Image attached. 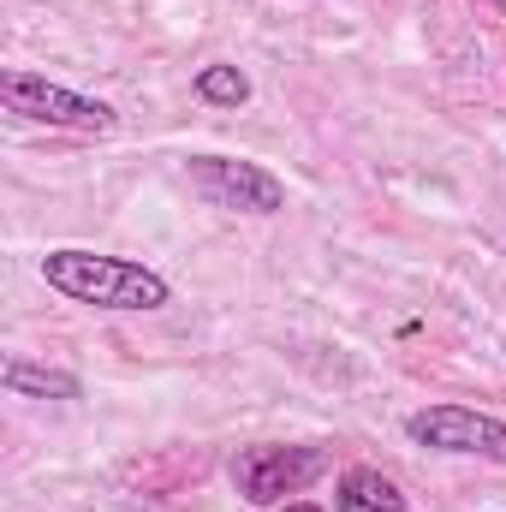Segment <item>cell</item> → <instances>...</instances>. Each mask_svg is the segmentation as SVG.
<instances>
[{
  "label": "cell",
  "instance_id": "1",
  "mask_svg": "<svg viewBox=\"0 0 506 512\" xmlns=\"http://www.w3.org/2000/svg\"><path fill=\"white\" fill-rule=\"evenodd\" d=\"M42 280L72 298V304H96V310H161L173 298V286L126 256H102V251H78V245H60V251L42 256Z\"/></svg>",
  "mask_w": 506,
  "mask_h": 512
},
{
  "label": "cell",
  "instance_id": "2",
  "mask_svg": "<svg viewBox=\"0 0 506 512\" xmlns=\"http://www.w3.org/2000/svg\"><path fill=\"white\" fill-rule=\"evenodd\" d=\"M334 471L328 447H239L233 459V489L251 507H274L286 495H304L310 483H322Z\"/></svg>",
  "mask_w": 506,
  "mask_h": 512
},
{
  "label": "cell",
  "instance_id": "3",
  "mask_svg": "<svg viewBox=\"0 0 506 512\" xmlns=\"http://www.w3.org/2000/svg\"><path fill=\"white\" fill-rule=\"evenodd\" d=\"M0 96L12 114L42 120V126H66V131H114V108L96 96H78L66 84H48L42 72H0Z\"/></svg>",
  "mask_w": 506,
  "mask_h": 512
},
{
  "label": "cell",
  "instance_id": "4",
  "mask_svg": "<svg viewBox=\"0 0 506 512\" xmlns=\"http://www.w3.org/2000/svg\"><path fill=\"white\" fill-rule=\"evenodd\" d=\"M191 185L215 203V209H239V215H280L286 209V185L256 167V161H233V155H191L185 161Z\"/></svg>",
  "mask_w": 506,
  "mask_h": 512
},
{
  "label": "cell",
  "instance_id": "5",
  "mask_svg": "<svg viewBox=\"0 0 506 512\" xmlns=\"http://www.w3.org/2000/svg\"><path fill=\"white\" fill-rule=\"evenodd\" d=\"M405 435L435 453H471V459L506 465V423L489 411H471V405H423L405 417Z\"/></svg>",
  "mask_w": 506,
  "mask_h": 512
},
{
  "label": "cell",
  "instance_id": "6",
  "mask_svg": "<svg viewBox=\"0 0 506 512\" xmlns=\"http://www.w3.org/2000/svg\"><path fill=\"white\" fill-rule=\"evenodd\" d=\"M334 512H405V495L393 477H381L370 465H352L334 483Z\"/></svg>",
  "mask_w": 506,
  "mask_h": 512
},
{
  "label": "cell",
  "instance_id": "7",
  "mask_svg": "<svg viewBox=\"0 0 506 512\" xmlns=\"http://www.w3.org/2000/svg\"><path fill=\"white\" fill-rule=\"evenodd\" d=\"M0 387L18 393V399H78V376H66V370H42V364H30V358H6Z\"/></svg>",
  "mask_w": 506,
  "mask_h": 512
},
{
  "label": "cell",
  "instance_id": "8",
  "mask_svg": "<svg viewBox=\"0 0 506 512\" xmlns=\"http://www.w3.org/2000/svg\"><path fill=\"white\" fill-rule=\"evenodd\" d=\"M197 96H203L209 108H245V102H251V78H245L239 66H203V72H197Z\"/></svg>",
  "mask_w": 506,
  "mask_h": 512
},
{
  "label": "cell",
  "instance_id": "9",
  "mask_svg": "<svg viewBox=\"0 0 506 512\" xmlns=\"http://www.w3.org/2000/svg\"><path fill=\"white\" fill-rule=\"evenodd\" d=\"M286 512H322L316 501H286Z\"/></svg>",
  "mask_w": 506,
  "mask_h": 512
}]
</instances>
